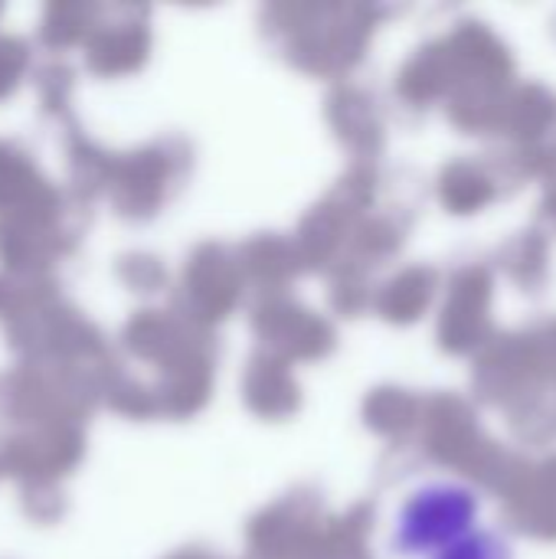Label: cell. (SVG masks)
<instances>
[{"label":"cell","mask_w":556,"mask_h":559,"mask_svg":"<svg viewBox=\"0 0 556 559\" xmlns=\"http://www.w3.org/2000/svg\"><path fill=\"white\" fill-rule=\"evenodd\" d=\"M442 559H498V554L488 540H472V544L449 547V554Z\"/></svg>","instance_id":"cell-2"},{"label":"cell","mask_w":556,"mask_h":559,"mask_svg":"<svg viewBox=\"0 0 556 559\" xmlns=\"http://www.w3.org/2000/svg\"><path fill=\"white\" fill-rule=\"evenodd\" d=\"M472 495L459 488H429L419 491L400 521V544L406 550H433L456 540L472 521Z\"/></svg>","instance_id":"cell-1"}]
</instances>
